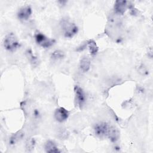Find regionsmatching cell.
Returning <instances> with one entry per match:
<instances>
[{
    "label": "cell",
    "mask_w": 153,
    "mask_h": 153,
    "mask_svg": "<svg viewBox=\"0 0 153 153\" xmlns=\"http://www.w3.org/2000/svg\"><path fill=\"white\" fill-rule=\"evenodd\" d=\"M61 27L63 34L66 38H72L78 32V27L76 25L67 19L62 20L61 22Z\"/></svg>",
    "instance_id": "cell-1"
},
{
    "label": "cell",
    "mask_w": 153,
    "mask_h": 153,
    "mask_svg": "<svg viewBox=\"0 0 153 153\" xmlns=\"http://www.w3.org/2000/svg\"><path fill=\"white\" fill-rule=\"evenodd\" d=\"M19 46V41L13 33L7 34L4 40V47L8 51H15Z\"/></svg>",
    "instance_id": "cell-2"
},
{
    "label": "cell",
    "mask_w": 153,
    "mask_h": 153,
    "mask_svg": "<svg viewBox=\"0 0 153 153\" xmlns=\"http://www.w3.org/2000/svg\"><path fill=\"white\" fill-rule=\"evenodd\" d=\"M35 38L37 44L44 48L50 47L54 42L53 39L48 38L45 35L40 32H37L35 33Z\"/></svg>",
    "instance_id": "cell-3"
},
{
    "label": "cell",
    "mask_w": 153,
    "mask_h": 153,
    "mask_svg": "<svg viewBox=\"0 0 153 153\" xmlns=\"http://www.w3.org/2000/svg\"><path fill=\"white\" fill-rule=\"evenodd\" d=\"M109 125L106 123H100L97 124L94 127V133L100 137H107Z\"/></svg>",
    "instance_id": "cell-4"
},
{
    "label": "cell",
    "mask_w": 153,
    "mask_h": 153,
    "mask_svg": "<svg viewBox=\"0 0 153 153\" xmlns=\"http://www.w3.org/2000/svg\"><path fill=\"white\" fill-rule=\"evenodd\" d=\"M74 92H75V99L76 104L81 108L85 101V96L82 90V89L78 86L76 85L74 87Z\"/></svg>",
    "instance_id": "cell-5"
},
{
    "label": "cell",
    "mask_w": 153,
    "mask_h": 153,
    "mask_svg": "<svg viewBox=\"0 0 153 153\" xmlns=\"http://www.w3.org/2000/svg\"><path fill=\"white\" fill-rule=\"evenodd\" d=\"M69 117V112L64 108L60 107L55 111L54 117L59 122H63L66 121Z\"/></svg>",
    "instance_id": "cell-6"
},
{
    "label": "cell",
    "mask_w": 153,
    "mask_h": 153,
    "mask_svg": "<svg viewBox=\"0 0 153 153\" xmlns=\"http://www.w3.org/2000/svg\"><path fill=\"white\" fill-rule=\"evenodd\" d=\"M32 14L31 8L27 5L22 7L17 13L18 18L21 20H27Z\"/></svg>",
    "instance_id": "cell-7"
},
{
    "label": "cell",
    "mask_w": 153,
    "mask_h": 153,
    "mask_svg": "<svg viewBox=\"0 0 153 153\" xmlns=\"http://www.w3.org/2000/svg\"><path fill=\"white\" fill-rule=\"evenodd\" d=\"M127 2L126 1H117L114 4V11L115 13L123 15L127 8Z\"/></svg>",
    "instance_id": "cell-8"
},
{
    "label": "cell",
    "mask_w": 153,
    "mask_h": 153,
    "mask_svg": "<svg viewBox=\"0 0 153 153\" xmlns=\"http://www.w3.org/2000/svg\"><path fill=\"white\" fill-rule=\"evenodd\" d=\"M107 137L112 142H116L120 137V132L115 127L109 125Z\"/></svg>",
    "instance_id": "cell-9"
},
{
    "label": "cell",
    "mask_w": 153,
    "mask_h": 153,
    "mask_svg": "<svg viewBox=\"0 0 153 153\" xmlns=\"http://www.w3.org/2000/svg\"><path fill=\"white\" fill-rule=\"evenodd\" d=\"M80 69L83 72H87L90 68V60L88 56H83L79 62Z\"/></svg>",
    "instance_id": "cell-10"
},
{
    "label": "cell",
    "mask_w": 153,
    "mask_h": 153,
    "mask_svg": "<svg viewBox=\"0 0 153 153\" xmlns=\"http://www.w3.org/2000/svg\"><path fill=\"white\" fill-rule=\"evenodd\" d=\"M45 152L48 153H57L60 152V151L56 146V143L51 140H48L45 143Z\"/></svg>",
    "instance_id": "cell-11"
},
{
    "label": "cell",
    "mask_w": 153,
    "mask_h": 153,
    "mask_svg": "<svg viewBox=\"0 0 153 153\" xmlns=\"http://www.w3.org/2000/svg\"><path fill=\"white\" fill-rule=\"evenodd\" d=\"M87 45L90 54L91 55H95L98 51V47L96 42L93 40H90L87 42Z\"/></svg>",
    "instance_id": "cell-12"
},
{
    "label": "cell",
    "mask_w": 153,
    "mask_h": 153,
    "mask_svg": "<svg viewBox=\"0 0 153 153\" xmlns=\"http://www.w3.org/2000/svg\"><path fill=\"white\" fill-rule=\"evenodd\" d=\"M65 57V53L61 50L54 51L51 56V59L54 61H58L62 60Z\"/></svg>",
    "instance_id": "cell-13"
},
{
    "label": "cell",
    "mask_w": 153,
    "mask_h": 153,
    "mask_svg": "<svg viewBox=\"0 0 153 153\" xmlns=\"http://www.w3.org/2000/svg\"><path fill=\"white\" fill-rule=\"evenodd\" d=\"M23 136V133L22 132H18L17 133H16L14 134L10 140V143L11 145H14L16 142H19Z\"/></svg>",
    "instance_id": "cell-14"
},
{
    "label": "cell",
    "mask_w": 153,
    "mask_h": 153,
    "mask_svg": "<svg viewBox=\"0 0 153 153\" xmlns=\"http://www.w3.org/2000/svg\"><path fill=\"white\" fill-rule=\"evenodd\" d=\"M35 141L33 138H29L26 142V149L27 151H31L35 147Z\"/></svg>",
    "instance_id": "cell-15"
}]
</instances>
